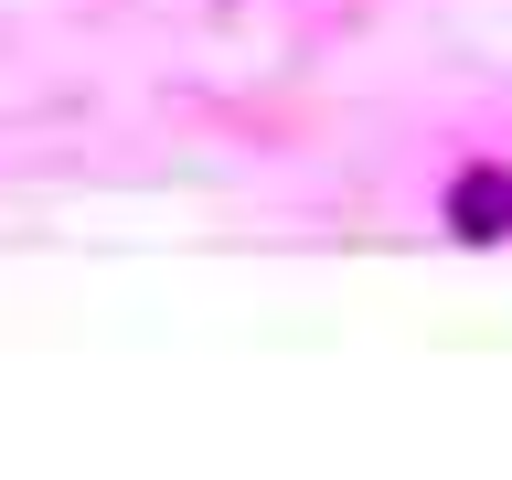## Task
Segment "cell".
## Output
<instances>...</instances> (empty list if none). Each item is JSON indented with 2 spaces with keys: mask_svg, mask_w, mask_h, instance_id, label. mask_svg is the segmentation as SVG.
Returning a JSON list of instances; mask_svg holds the SVG:
<instances>
[{
  "mask_svg": "<svg viewBox=\"0 0 512 480\" xmlns=\"http://www.w3.org/2000/svg\"><path fill=\"white\" fill-rule=\"evenodd\" d=\"M448 224H459L470 246L512 235V171H459V192H448Z\"/></svg>",
  "mask_w": 512,
  "mask_h": 480,
  "instance_id": "cell-1",
  "label": "cell"
}]
</instances>
